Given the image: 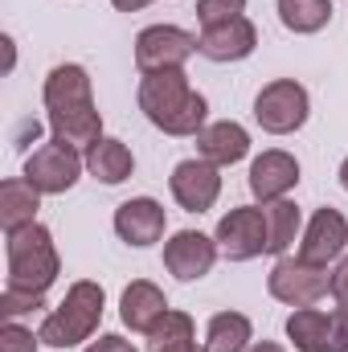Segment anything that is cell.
Wrapping results in <instances>:
<instances>
[{
	"label": "cell",
	"instance_id": "obj_1",
	"mask_svg": "<svg viewBox=\"0 0 348 352\" xmlns=\"http://www.w3.org/2000/svg\"><path fill=\"white\" fill-rule=\"evenodd\" d=\"M140 111L164 135H197L205 127L209 102H205L201 90L188 87L184 70H160V74H144V82H140Z\"/></svg>",
	"mask_w": 348,
	"mask_h": 352
},
{
	"label": "cell",
	"instance_id": "obj_2",
	"mask_svg": "<svg viewBox=\"0 0 348 352\" xmlns=\"http://www.w3.org/2000/svg\"><path fill=\"white\" fill-rule=\"evenodd\" d=\"M4 258H8V278L4 287H21V291H37L45 295L62 270V258H58V246H54V234L33 221L25 230H12L4 234Z\"/></svg>",
	"mask_w": 348,
	"mask_h": 352
},
{
	"label": "cell",
	"instance_id": "obj_3",
	"mask_svg": "<svg viewBox=\"0 0 348 352\" xmlns=\"http://www.w3.org/2000/svg\"><path fill=\"white\" fill-rule=\"evenodd\" d=\"M102 303H107V295H102L98 283H90V278L70 283L66 299L41 320V332H37L41 344H50V349H74V344L90 340L98 332V324H102Z\"/></svg>",
	"mask_w": 348,
	"mask_h": 352
},
{
	"label": "cell",
	"instance_id": "obj_4",
	"mask_svg": "<svg viewBox=\"0 0 348 352\" xmlns=\"http://www.w3.org/2000/svg\"><path fill=\"white\" fill-rule=\"evenodd\" d=\"M87 168V156H78V148L62 144V140H50L41 148H33L25 156V180L41 192V197H58V192H70L78 184V176Z\"/></svg>",
	"mask_w": 348,
	"mask_h": 352
},
{
	"label": "cell",
	"instance_id": "obj_5",
	"mask_svg": "<svg viewBox=\"0 0 348 352\" xmlns=\"http://www.w3.org/2000/svg\"><path fill=\"white\" fill-rule=\"evenodd\" d=\"M307 115H312V98H307V90L299 87L295 78H274L254 98V119H259L262 131H270V135L299 131L307 123Z\"/></svg>",
	"mask_w": 348,
	"mask_h": 352
},
{
	"label": "cell",
	"instance_id": "obj_6",
	"mask_svg": "<svg viewBox=\"0 0 348 352\" xmlns=\"http://www.w3.org/2000/svg\"><path fill=\"white\" fill-rule=\"evenodd\" d=\"M328 287H332L328 266L303 263L299 254L295 258L291 254L279 258V263L270 266V274H266V291L279 303H287V307H312V303H320L328 295Z\"/></svg>",
	"mask_w": 348,
	"mask_h": 352
},
{
	"label": "cell",
	"instance_id": "obj_7",
	"mask_svg": "<svg viewBox=\"0 0 348 352\" xmlns=\"http://www.w3.org/2000/svg\"><path fill=\"white\" fill-rule=\"evenodd\" d=\"M213 242H217L221 258H230V263H250V258L266 254V242H270V238H266V209H259V205H238V209H230V213L217 221Z\"/></svg>",
	"mask_w": 348,
	"mask_h": 352
},
{
	"label": "cell",
	"instance_id": "obj_8",
	"mask_svg": "<svg viewBox=\"0 0 348 352\" xmlns=\"http://www.w3.org/2000/svg\"><path fill=\"white\" fill-rule=\"evenodd\" d=\"M193 54H197V37L176 29V25H148L135 37V66H140V74L184 70V62Z\"/></svg>",
	"mask_w": 348,
	"mask_h": 352
},
{
	"label": "cell",
	"instance_id": "obj_9",
	"mask_svg": "<svg viewBox=\"0 0 348 352\" xmlns=\"http://www.w3.org/2000/svg\"><path fill=\"white\" fill-rule=\"evenodd\" d=\"M168 188H173L176 205H180L184 213H205V209H213V201L221 197V173H217V164L193 156V160H180L173 168Z\"/></svg>",
	"mask_w": 348,
	"mask_h": 352
},
{
	"label": "cell",
	"instance_id": "obj_10",
	"mask_svg": "<svg viewBox=\"0 0 348 352\" xmlns=\"http://www.w3.org/2000/svg\"><path fill=\"white\" fill-rule=\"evenodd\" d=\"M348 250V221L340 209L324 205L312 213L307 230H303V242H299V258L303 263H316V266H328L336 263L340 254Z\"/></svg>",
	"mask_w": 348,
	"mask_h": 352
},
{
	"label": "cell",
	"instance_id": "obj_11",
	"mask_svg": "<svg viewBox=\"0 0 348 352\" xmlns=\"http://www.w3.org/2000/svg\"><path fill=\"white\" fill-rule=\"evenodd\" d=\"M254 45H259V29H254L250 16H234V21L209 25V29H201V37H197V54L209 58V62H217V66L250 58Z\"/></svg>",
	"mask_w": 348,
	"mask_h": 352
},
{
	"label": "cell",
	"instance_id": "obj_12",
	"mask_svg": "<svg viewBox=\"0 0 348 352\" xmlns=\"http://www.w3.org/2000/svg\"><path fill=\"white\" fill-rule=\"evenodd\" d=\"M217 242L213 238H205L201 230H180L173 234L168 242H164V266H168V274H176L180 283H197V278H205L213 263H217Z\"/></svg>",
	"mask_w": 348,
	"mask_h": 352
},
{
	"label": "cell",
	"instance_id": "obj_13",
	"mask_svg": "<svg viewBox=\"0 0 348 352\" xmlns=\"http://www.w3.org/2000/svg\"><path fill=\"white\" fill-rule=\"evenodd\" d=\"M164 226H168L164 205L152 201V197H131V201H123V205L115 209V234H119L127 246H135V250L156 246V242L164 238Z\"/></svg>",
	"mask_w": 348,
	"mask_h": 352
},
{
	"label": "cell",
	"instance_id": "obj_14",
	"mask_svg": "<svg viewBox=\"0 0 348 352\" xmlns=\"http://www.w3.org/2000/svg\"><path fill=\"white\" fill-rule=\"evenodd\" d=\"M295 184H299V160L291 152L270 148V152H262L259 160L250 164V192L259 197L262 205L283 201Z\"/></svg>",
	"mask_w": 348,
	"mask_h": 352
},
{
	"label": "cell",
	"instance_id": "obj_15",
	"mask_svg": "<svg viewBox=\"0 0 348 352\" xmlns=\"http://www.w3.org/2000/svg\"><path fill=\"white\" fill-rule=\"evenodd\" d=\"M197 156L217 164V168H230L238 160L250 156V131L234 119H221V123H205L197 131Z\"/></svg>",
	"mask_w": 348,
	"mask_h": 352
},
{
	"label": "cell",
	"instance_id": "obj_16",
	"mask_svg": "<svg viewBox=\"0 0 348 352\" xmlns=\"http://www.w3.org/2000/svg\"><path fill=\"white\" fill-rule=\"evenodd\" d=\"M168 311V299H164V291L156 287V283H148V278H135V283H127L123 287V299H119V320L131 328V332H152V324L160 320Z\"/></svg>",
	"mask_w": 348,
	"mask_h": 352
},
{
	"label": "cell",
	"instance_id": "obj_17",
	"mask_svg": "<svg viewBox=\"0 0 348 352\" xmlns=\"http://www.w3.org/2000/svg\"><path fill=\"white\" fill-rule=\"evenodd\" d=\"M41 98L50 111H70V107H90L94 102V87H90V74L83 66L66 62V66H54L45 87H41Z\"/></svg>",
	"mask_w": 348,
	"mask_h": 352
},
{
	"label": "cell",
	"instance_id": "obj_18",
	"mask_svg": "<svg viewBox=\"0 0 348 352\" xmlns=\"http://www.w3.org/2000/svg\"><path fill=\"white\" fill-rule=\"evenodd\" d=\"M50 131L54 140L78 148V152H90L98 140H102V115L90 107H70V111H50Z\"/></svg>",
	"mask_w": 348,
	"mask_h": 352
},
{
	"label": "cell",
	"instance_id": "obj_19",
	"mask_svg": "<svg viewBox=\"0 0 348 352\" xmlns=\"http://www.w3.org/2000/svg\"><path fill=\"white\" fill-rule=\"evenodd\" d=\"M37 209H41V192L25 176H12V180L0 184V226H4V234L33 226Z\"/></svg>",
	"mask_w": 348,
	"mask_h": 352
},
{
	"label": "cell",
	"instance_id": "obj_20",
	"mask_svg": "<svg viewBox=\"0 0 348 352\" xmlns=\"http://www.w3.org/2000/svg\"><path fill=\"white\" fill-rule=\"evenodd\" d=\"M287 340L295 344V352H328L332 349V311L295 307L287 316Z\"/></svg>",
	"mask_w": 348,
	"mask_h": 352
},
{
	"label": "cell",
	"instance_id": "obj_21",
	"mask_svg": "<svg viewBox=\"0 0 348 352\" xmlns=\"http://www.w3.org/2000/svg\"><path fill=\"white\" fill-rule=\"evenodd\" d=\"M87 173L94 180H102V184H123L127 176L135 173V156H131V148L123 140H107L102 135L87 152Z\"/></svg>",
	"mask_w": 348,
	"mask_h": 352
},
{
	"label": "cell",
	"instance_id": "obj_22",
	"mask_svg": "<svg viewBox=\"0 0 348 352\" xmlns=\"http://www.w3.org/2000/svg\"><path fill=\"white\" fill-rule=\"evenodd\" d=\"M254 340V324L242 311H217L205 328V349L209 352H246Z\"/></svg>",
	"mask_w": 348,
	"mask_h": 352
},
{
	"label": "cell",
	"instance_id": "obj_23",
	"mask_svg": "<svg viewBox=\"0 0 348 352\" xmlns=\"http://www.w3.org/2000/svg\"><path fill=\"white\" fill-rule=\"evenodd\" d=\"M266 209V254H279V258H287V250L295 246V234H299V226H303V217H299V205L295 201H270V205H262Z\"/></svg>",
	"mask_w": 348,
	"mask_h": 352
},
{
	"label": "cell",
	"instance_id": "obj_24",
	"mask_svg": "<svg viewBox=\"0 0 348 352\" xmlns=\"http://www.w3.org/2000/svg\"><path fill=\"white\" fill-rule=\"evenodd\" d=\"M193 340H197L193 316L168 307V311L152 324V332H148V352H184V349H193Z\"/></svg>",
	"mask_w": 348,
	"mask_h": 352
},
{
	"label": "cell",
	"instance_id": "obj_25",
	"mask_svg": "<svg viewBox=\"0 0 348 352\" xmlns=\"http://www.w3.org/2000/svg\"><path fill=\"white\" fill-rule=\"evenodd\" d=\"M279 21L291 33H320L332 21V0H279Z\"/></svg>",
	"mask_w": 348,
	"mask_h": 352
},
{
	"label": "cell",
	"instance_id": "obj_26",
	"mask_svg": "<svg viewBox=\"0 0 348 352\" xmlns=\"http://www.w3.org/2000/svg\"><path fill=\"white\" fill-rule=\"evenodd\" d=\"M41 307H45V295H37V291L4 287V295H0V316H4V320H21V316L41 311Z\"/></svg>",
	"mask_w": 348,
	"mask_h": 352
},
{
	"label": "cell",
	"instance_id": "obj_27",
	"mask_svg": "<svg viewBox=\"0 0 348 352\" xmlns=\"http://www.w3.org/2000/svg\"><path fill=\"white\" fill-rule=\"evenodd\" d=\"M246 12V0H197V21L201 29L209 25H221V21H234Z\"/></svg>",
	"mask_w": 348,
	"mask_h": 352
},
{
	"label": "cell",
	"instance_id": "obj_28",
	"mask_svg": "<svg viewBox=\"0 0 348 352\" xmlns=\"http://www.w3.org/2000/svg\"><path fill=\"white\" fill-rule=\"evenodd\" d=\"M37 344H41V336H33L17 320H4V328H0V352H37Z\"/></svg>",
	"mask_w": 348,
	"mask_h": 352
},
{
	"label": "cell",
	"instance_id": "obj_29",
	"mask_svg": "<svg viewBox=\"0 0 348 352\" xmlns=\"http://www.w3.org/2000/svg\"><path fill=\"white\" fill-rule=\"evenodd\" d=\"M328 295L336 299V307H348V254L336 263V270H332V287H328Z\"/></svg>",
	"mask_w": 348,
	"mask_h": 352
},
{
	"label": "cell",
	"instance_id": "obj_30",
	"mask_svg": "<svg viewBox=\"0 0 348 352\" xmlns=\"http://www.w3.org/2000/svg\"><path fill=\"white\" fill-rule=\"evenodd\" d=\"M328 352H348V307L332 311V349Z\"/></svg>",
	"mask_w": 348,
	"mask_h": 352
},
{
	"label": "cell",
	"instance_id": "obj_31",
	"mask_svg": "<svg viewBox=\"0 0 348 352\" xmlns=\"http://www.w3.org/2000/svg\"><path fill=\"white\" fill-rule=\"evenodd\" d=\"M87 352H135L131 340H123V336H98V340H90Z\"/></svg>",
	"mask_w": 348,
	"mask_h": 352
},
{
	"label": "cell",
	"instance_id": "obj_32",
	"mask_svg": "<svg viewBox=\"0 0 348 352\" xmlns=\"http://www.w3.org/2000/svg\"><path fill=\"white\" fill-rule=\"evenodd\" d=\"M111 4H115L119 12H140V8H148L152 0H111Z\"/></svg>",
	"mask_w": 348,
	"mask_h": 352
},
{
	"label": "cell",
	"instance_id": "obj_33",
	"mask_svg": "<svg viewBox=\"0 0 348 352\" xmlns=\"http://www.w3.org/2000/svg\"><path fill=\"white\" fill-rule=\"evenodd\" d=\"M246 352H287L283 344H274V340H259V344H250Z\"/></svg>",
	"mask_w": 348,
	"mask_h": 352
},
{
	"label": "cell",
	"instance_id": "obj_34",
	"mask_svg": "<svg viewBox=\"0 0 348 352\" xmlns=\"http://www.w3.org/2000/svg\"><path fill=\"white\" fill-rule=\"evenodd\" d=\"M340 184H345V192H348V160L340 164Z\"/></svg>",
	"mask_w": 348,
	"mask_h": 352
},
{
	"label": "cell",
	"instance_id": "obj_35",
	"mask_svg": "<svg viewBox=\"0 0 348 352\" xmlns=\"http://www.w3.org/2000/svg\"><path fill=\"white\" fill-rule=\"evenodd\" d=\"M184 352H209V349H197V344H193V349H184Z\"/></svg>",
	"mask_w": 348,
	"mask_h": 352
}]
</instances>
